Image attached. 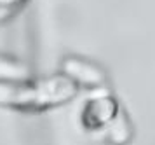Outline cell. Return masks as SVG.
I'll return each mask as SVG.
<instances>
[{
    "label": "cell",
    "mask_w": 155,
    "mask_h": 145,
    "mask_svg": "<svg viewBox=\"0 0 155 145\" xmlns=\"http://www.w3.org/2000/svg\"><path fill=\"white\" fill-rule=\"evenodd\" d=\"M120 109L122 107L115 96L108 93L91 96L82 109V124L89 131H105V128L110 124V121L117 116Z\"/></svg>",
    "instance_id": "3"
},
{
    "label": "cell",
    "mask_w": 155,
    "mask_h": 145,
    "mask_svg": "<svg viewBox=\"0 0 155 145\" xmlns=\"http://www.w3.org/2000/svg\"><path fill=\"white\" fill-rule=\"evenodd\" d=\"M31 77L33 72L26 63L16 60L12 56L0 54V82H18Z\"/></svg>",
    "instance_id": "5"
},
{
    "label": "cell",
    "mask_w": 155,
    "mask_h": 145,
    "mask_svg": "<svg viewBox=\"0 0 155 145\" xmlns=\"http://www.w3.org/2000/svg\"><path fill=\"white\" fill-rule=\"evenodd\" d=\"M28 2L30 0H0V23L16 16Z\"/></svg>",
    "instance_id": "6"
},
{
    "label": "cell",
    "mask_w": 155,
    "mask_h": 145,
    "mask_svg": "<svg viewBox=\"0 0 155 145\" xmlns=\"http://www.w3.org/2000/svg\"><path fill=\"white\" fill-rule=\"evenodd\" d=\"M77 86L64 75L26 79L18 82H0V107L14 110L38 112L71 102Z\"/></svg>",
    "instance_id": "1"
},
{
    "label": "cell",
    "mask_w": 155,
    "mask_h": 145,
    "mask_svg": "<svg viewBox=\"0 0 155 145\" xmlns=\"http://www.w3.org/2000/svg\"><path fill=\"white\" fill-rule=\"evenodd\" d=\"M61 75L71 81L77 88L82 86L89 89H103L108 84V75L101 65L75 54L64 56L61 60Z\"/></svg>",
    "instance_id": "2"
},
{
    "label": "cell",
    "mask_w": 155,
    "mask_h": 145,
    "mask_svg": "<svg viewBox=\"0 0 155 145\" xmlns=\"http://www.w3.org/2000/svg\"><path fill=\"white\" fill-rule=\"evenodd\" d=\"M105 138L110 145H127L133 138V126L129 121V116L124 109L117 112V116L110 121V124L105 128Z\"/></svg>",
    "instance_id": "4"
}]
</instances>
